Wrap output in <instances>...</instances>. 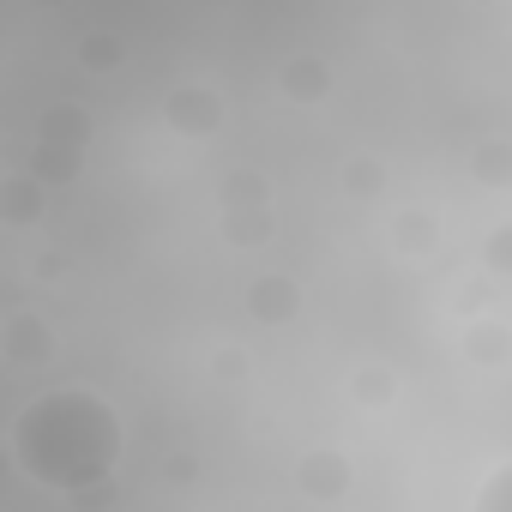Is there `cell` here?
Returning a JSON list of instances; mask_svg holds the SVG:
<instances>
[{
  "label": "cell",
  "mask_w": 512,
  "mask_h": 512,
  "mask_svg": "<svg viewBox=\"0 0 512 512\" xmlns=\"http://www.w3.org/2000/svg\"><path fill=\"white\" fill-rule=\"evenodd\" d=\"M49 211V181H37L31 169H13V175H0V223H37Z\"/></svg>",
  "instance_id": "7"
},
{
  "label": "cell",
  "mask_w": 512,
  "mask_h": 512,
  "mask_svg": "<svg viewBox=\"0 0 512 512\" xmlns=\"http://www.w3.org/2000/svg\"><path fill=\"white\" fill-rule=\"evenodd\" d=\"M37 7H67V0H37Z\"/></svg>",
  "instance_id": "24"
},
{
  "label": "cell",
  "mask_w": 512,
  "mask_h": 512,
  "mask_svg": "<svg viewBox=\"0 0 512 512\" xmlns=\"http://www.w3.org/2000/svg\"><path fill=\"white\" fill-rule=\"evenodd\" d=\"M37 139H49V145H79V151H91V139H97V115H91L85 103H49V109L37 115Z\"/></svg>",
  "instance_id": "8"
},
{
  "label": "cell",
  "mask_w": 512,
  "mask_h": 512,
  "mask_svg": "<svg viewBox=\"0 0 512 512\" xmlns=\"http://www.w3.org/2000/svg\"><path fill=\"white\" fill-rule=\"evenodd\" d=\"M55 356H61V344H55L43 314L13 308L7 320H0V362H7V368H49Z\"/></svg>",
  "instance_id": "2"
},
{
  "label": "cell",
  "mask_w": 512,
  "mask_h": 512,
  "mask_svg": "<svg viewBox=\"0 0 512 512\" xmlns=\"http://www.w3.org/2000/svg\"><path fill=\"white\" fill-rule=\"evenodd\" d=\"M25 169H31L37 181H49V187H73V181L85 175V151H79V145H49V139H37L31 157H25Z\"/></svg>",
  "instance_id": "10"
},
{
  "label": "cell",
  "mask_w": 512,
  "mask_h": 512,
  "mask_svg": "<svg viewBox=\"0 0 512 512\" xmlns=\"http://www.w3.org/2000/svg\"><path fill=\"white\" fill-rule=\"evenodd\" d=\"M247 368H253V356H247V350H235V344H223V350L211 356V374H217L223 386H235V380H247Z\"/></svg>",
  "instance_id": "21"
},
{
  "label": "cell",
  "mask_w": 512,
  "mask_h": 512,
  "mask_svg": "<svg viewBox=\"0 0 512 512\" xmlns=\"http://www.w3.org/2000/svg\"><path fill=\"white\" fill-rule=\"evenodd\" d=\"M217 205H272V181L260 169H229L217 187Z\"/></svg>",
  "instance_id": "16"
},
{
  "label": "cell",
  "mask_w": 512,
  "mask_h": 512,
  "mask_svg": "<svg viewBox=\"0 0 512 512\" xmlns=\"http://www.w3.org/2000/svg\"><path fill=\"white\" fill-rule=\"evenodd\" d=\"M464 362H476V368H506V362H512V326H506V320H470V326H464Z\"/></svg>",
  "instance_id": "11"
},
{
  "label": "cell",
  "mask_w": 512,
  "mask_h": 512,
  "mask_svg": "<svg viewBox=\"0 0 512 512\" xmlns=\"http://www.w3.org/2000/svg\"><path fill=\"white\" fill-rule=\"evenodd\" d=\"M338 187H344L350 199H380V193H386V163H380L374 151H356V157L338 169Z\"/></svg>",
  "instance_id": "13"
},
{
  "label": "cell",
  "mask_w": 512,
  "mask_h": 512,
  "mask_svg": "<svg viewBox=\"0 0 512 512\" xmlns=\"http://www.w3.org/2000/svg\"><path fill=\"white\" fill-rule=\"evenodd\" d=\"M470 175L482 181V187H512V139H482L476 151H470Z\"/></svg>",
  "instance_id": "14"
},
{
  "label": "cell",
  "mask_w": 512,
  "mask_h": 512,
  "mask_svg": "<svg viewBox=\"0 0 512 512\" xmlns=\"http://www.w3.org/2000/svg\"><path fill=\"white\" fill-rule=\"evenodd\" d=\"M350 398H356L362 410H386V404L398 398V374H392V368H380V362H368V368H356V374H350Z\"/></svg>",
  "instance_id": "15"
},
{
  "label": "cell",
  "mask_w": 512,
  "mask_h": 512,
  "mask_svg": "<svg viewBox=\"0 0 512 512\" xmlns=\"http://www.w3.org/2000/svg\"><path fill=\"white\" fill-rule=\"evenodd\" d=\"M506 193H512V187H506Z\"/></svg>",
  "instance_id": "26"
},
{
  "label": "cell",
  "mask_w": 512,
  "mask_h": 512,
  "mask_svg": "<svg viewBox=\"0 0 512 512\" xmlns=\"http://www.w3.org/2000/svg\"><path fill=\"white\" fill-rule=\"evenodd\" d=\"M223 241L229 247H241V253H253V247H266L272 235H278V223H272V205H223Z\"/></svg>",
  "instance_id": "9"
},
{
  "label": "cell",
  "mask_w": 512,
  "mask_h": 512,
  "mask_svg": "<svg viewBox=\"0 0 512 512\" xmlns=\"http://www.w3.org/2000/svg\"><path fill=\"white\" fill-rule=\"evenodd\" d=\"M476 512H512V464H500V470L476 488Z\"/></svg>",
  "instance_id": "19"
},
{
  "label": "cell",
  "mask_w": 512,
  "mask_h": 512,
  "mask_svg": "<svg viewBox=\"0 0 512 512\" xmlns=\"http://www.w3.org/2000/svg\"><path fill=\"white\" fill-rule=\"evenodd\" d=\"M163 127L181 133V139H211V133L223 127V97H217L211 85L187 79V85H175V91L163 97Z\"/></svg>",
  "instance_id": "3"
},
{
  "label": "cell",
  "mask_w": 512,
  "mask_h": 512,
  "mask_svg": "<svg viewBox=\"0 0 512 512\" xmlns=\"http://www.w3.org/2000/svg\"><path fill=\"white\" fill-rule=\"evenodd\" d=\"M169 476L187 482V476H199V464H193V458H169Z\"/></svg>",
  "instance_id": "23"
},
{
  "label": "cell",
  "mask_w": 512,
  "mask_h": 512,
  "mask_svg": "<svg viewBox=\"0 0 512 512\" xmlns=\"http://www.w3.org/2000/svg\"><path fill=\"white\" fill-rule=\"evenodd\" d=\"M290 476H296V494H302V500H314V506H338V500L356 488V470H350V458H344V452H332V446H314V452H302Z\"/></svg>",
  "instance_id": "4"
},
{
  "label": "cell",
  "mask_w": 512,
  "mask_h": 512,
  "mask_svg": "<svg viewBox=\"0 0 512 512\" xmlns=\"http://www.w3.org/2000/svg\"><path fill=\"white\" fill-rule=\"evenodd\" d=\"M302 284L290 278V272H260V278H253L247 290H241V308H247V320L253 326H290V320H302Z\"/></svg>",
  "instance_id": "5"
},
{
  "label": "cell",
  "mask_w": 512,
  "mask_h": 512,
  "mask_svg": "<svg viewBox=\"0 0 512 512\" xmlns=\"http://www.w3.org/2000/svg\"><path fill=\"white\" fill-rule=\"evenodd\" d=\"M386 235H392V247H398V253L422 260V253H434V247H440V217L410 205V211H398V217L386 223Z\"/></svg>",
  "instance_id": "12"
},
{
  "label": "cell",
  "mask_w": 512,
  "mask_h": 512,
  "mask_svg": "<svg viewBox=\"0 0 512 512\" xmlns=\"http://www.w3.org/2000/svg\"><path fill=\"white\" fill-rule=\"evenodd\" d=\"M121 61H127V43H121L115 31H91V37L79 43V67H85V73H97V79H109Z\"/></svg>",
  "instance_id": "17"
},
{
  "label": "cell",
  "mask_w": 512,
  "mask_h": 512,
  "mask_svg": "<svg viewBox=\"0 0 512 512\" xmlns=\"http://www.w3.org/2000/svg\"><path fill=\"white\" fill-rule=\"evenodd\" d=\"M482 272L512 278V223H494V229L482 235Z\"/></svg>",
  "instance_id": "18"
},
{
  "label": "cell",
  "mask_w": 512,
  "mask_h": 512,
  "mask_svg": "<svg viewBox=\"0 0 512 512\" xmlns=\"http://www.w3.org/2000/svg\"><path fill=\"white\" fill-rule=\"evenodd\" d=\"M470 7H494V0H470Z\"/></svg>",
  "instance_id": "25"
},
{
  "label": "cell",
  "mask_w": 512,
  "mask_h": 512,
  "mask_svg": "<svg viewBox=\"0 0 512 512\" xmlns=\"http://www.w3.org/2000/svg\"><path fill=\"white\" fill-rule=\"evenodd\" d=\"M31 272H37L43 284H61V278H67V253H37Z\"/></svg>",
  "instance_id": "22"
},
{
  "label": "cell",
  "mask_w": 512,
  "mask_h": 512,
  "mask_svg": "<svg viewBox=\"0 0 512 512\" xmlns=\"http://www.w3.org/2000/svg\"><path fill=\"white\" fill-rule=\"evenodd\" d=\"M121 500V488H115V476H103V482H91V488H79V494H67V506L73 512H109Z\"/></svg>",
  "instance_id": "20"
},
{
  "label": "cell",
  "mask_w": 512,
  "mask_h": 512,
  "mask_svg": "<svg viewBox=\"0 0 512 512\" xmlns=\"http://www.w3.org/2000/svg\"><path fill=\"white\" fill-rule=\"evenodd\" d=\"M332 85H338V73H332V61H326V55H290V61H284V73H278V91H284L290 103H302V109L326 103V97H332Z\"/></svg>",
  "instance_id": "6"
},
{
  "label": "cell",
  "mask_w": 512,
  "mask_h": 512,
  "mask_svg": "<svg viewBox=\"0 0 512 512\" xmlns=\"http://www.w3.org/2000/svg\"><path fill=\"white\" fill-rule=\"evenodd\" d=\"M121 410L91 392V386H55V392H37L13 428H7V452L19 464L25 482L49 488V494H79L103 476H115L121 464Z\"/></svg>",
  "instance_id": "1"
}]
</instances>
